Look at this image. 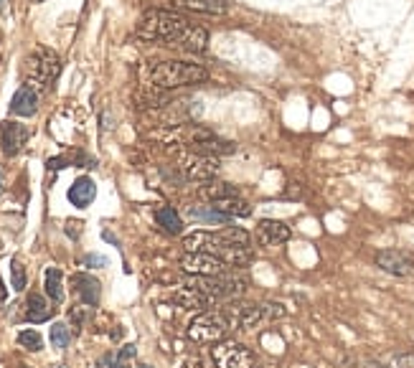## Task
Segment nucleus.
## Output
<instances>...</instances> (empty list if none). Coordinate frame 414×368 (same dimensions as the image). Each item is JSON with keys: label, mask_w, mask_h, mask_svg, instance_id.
Instances as JSON below:
<instances>
[{"label": "nucleus", "mask_w": 414, "mask_h": 368, "mask_svg": "<svg viewBox=\"0 0 414 368\" xmlns=\"http://www.w3.org/2000/svg\"><path fill=\"white\" fill-rule=\"evenodd\" d=\"M137 36L145 41H161V44L178 46L186 51H206L208 33L206 28L196 26L186 15L170 13V11H148L137 23Z\"/></svg>", "instance_id": "1"}, {"label": "nucleus", "mask_w": 414, "mask_h": 368, "mask_svg": "<svg viewBox=\"0 0 414 368\" xmlns=\"http://www.w3.org/2000/svg\"><path fill=\"white\" fill-rule=\"evenodd\" d=\"M249 244H252L249 234L237 227L219 229V231H196L183 239L186 252L211 254V257L224 259V262L232 267L246 265V262L252 259Z\"/></svg>", "instance_id": "2"}, {"label": "nucleus", "mask_w": 414, "mask_h": 368, "mask_svg": "<svg viewBox=\"0 0 414 368\" xmlns=\"http://www.w3.org/2000/svg\"><path fill=\"white\" fill-rule=\"evenodd\" d=\"M148 79L153 87L161 89H175V87L201 84L208 79V71L201 64L191 61H158L148 69Z\"/></svg>", "instance_id": "3"}, {"label": "nucleus", "mask_w": 414, "mask_h": 368, "mask_svg": "<svg viewBox=\"0 0 414 368\" xmlns=\"http://www.w3.org/2000/svg\"><path fill=\"white\" fill-rule=\"evenodd\" d=\"M58 71H61V58L56 51L39 46L33 49L26 56V64H23V77H26V87H31L33 91H49L51 84L56 82Z\"/></svg>", "instance_id": "4"}, {"label": "nucleus", "mask_w": 414, "mask_h": 368, "mask_svg": "<svg viewBox=\"0 0 414 368\" xmlns=\"http://www.w3.org/2000/svg\"><path fill=\"white\" fill-rule=\"evenodd\" d=\"M229 330H232V320H229L227 310H208L191 320L188 338L199 345H216V343L224 341Z\"/></svg>", "instance_id": "5"}, {"label": "nucleus", "mask_w": 414, "mask_h": 368, "mask_svg": "<svg viewBox=\"0 0 414 368\" xmlns=\"http://www.w3.org/2000/svg\"><path fill=\"white\" fill-rule=\"evenodd\" d=\"M211 361L216 368H257L254 353L242 343H216L211 348Z\"/></svg>", "instance_id": "6"}, {"label": "nucleus", "mask_w": 414, "mask_h": 368, "mask_svg": "<svg viewBox=\"0 0 414 368\" xmlns=\"http://www.w3.org/2000/svg\"><path fill=\"white\" fill-rule=\"evenodd\" d=\"M178 168L188 181H203L208 183L219 173V158L203 156V153H183L178 158Z\"/></svg>", "instance_id": "7"}, {"label": "nucleus", "mask_w": 414, "mask_h": 368, "mask_svg": "<svg viewBox=\"0 0 414 368\" xmlns=\"http://www.w3.org/2000/svg\"><path fill=\"white\" fill-rule=\"evenodd\" d=\"M183 272L188 274H196V277H224L232 272V265H227L224 259L211 257V254H199V252H188L181 259Z\"/></svg>", "instance_id": "8"}, {"label": "nucleus", "mask_w": 414, "mask_h": 368, "mask_svg": "<svg viewBox=\"0 0 414 368\" xmlns=\"http://www.w3.org/2000/svg\"><path fill=\"white\" fill-rule=\"evenodd\" d=\"M376 267L394 277H414V259L399 249H384L376 254Z\"/></svg>", "instance_id": "9"}, {"label": "nucleus", "mask_w": 414, "mask_h": 368, "mask_svg": "<svg viewBox=\"0 0 414 368\" xmlns=\"http://www.w3.org/2000/svg\"><path fill=\"white\" fill-rule=\"evenodd\" d=\"M0 142H3V153H6V156H15V153H20V148L28 142V127L20 122L6 120V122L0 125Z\"/></svg>", "instance_id": "10"}, {"label": "nucleus", "mask_w": 414, "mask_h": 368, "mask_svg": "<svg viewBox=\"0 0 414 368\" xmlns=\"http://www.w3.org/2000/svg\"><path fill=\"white\" fill-rule=\"evenodd\" d=\"M257 239L265 246L285 244L290 239V229H287V224H282L277 219H265L257 224Z\"/></svg>", "instance_id": "11"}, {"label": "nucleus", "mask_w": 414, "mask_h": 368, "mask_svg": "<svg viewBox=\"0 0 414 368\" xmlns=\"http://www.w3.org/2000/svg\"><path fill=\"white\" fill-rule=\"evenodd\" d=\"M39 110V91H33L31 87H20L11 99V112L18 117H31Z\"/></svg>", "instance_id": "12"}, {"label": "nucleus", "mask_w": 414, "mask_h": 368, "mask_svg": "<svg viewBox=\"0 0 414 368\" xmlns=\"http://www.w3.org/2000/svg\"><path fill=\"white\" fill-rule=\"evenodd\" d=\"M72 284L84 305L94 307V305L99 303V282L94 277H89L84 272H79V274H72Z\"/></svg>", "instance_id": "13"}, {"label": "nucleus", "mask_w": 414, "mask_h": 368, "mask_svg": "<svg viewBox=\"0 0 414 368\" xmlns=\"http://www.w3.org/2000/svg\"><path fill=\"white\" fill-rule=\"evenodd\" d=\"M94 196H97V186H94V181L87 178V175L77 178V181L72 183V188H69V201H72L77 208H87L92 201H94Z\"/></svg>", "instance_id": "14"}, {"label": "nucleus", "mask_w": 414, "mask_h": 368, "mask_svg": "<svg viewBox=\"0 0 414 368\" xmlns=\"http://www.w3.org/2000/svg\"><path fill=\"white\" fill-rule=\"evenodd\" d=\"M175 8L183 11H194V13L206 15H221L229 8V0H170Z\"/></svg>", "instance_id": "15"}, {"label": "nucleus", "mask_w": 414, "mask_h": 368, "mask_svg": "<svg viewBox=\"0 0 414 368\" xmlns=\"http://www.w3.org/2000/svg\"><path fill=\"white\" fill-rule=\"evenodd\" d=\"M211 206L216 208L219 213H224L229 221L232 219H246L249 213H252V206L246 203L244 198H239V196H229V198H219V201H214Z\"/></svg>", "instance_id": "16"}, {"label": "nucleus", "mask_w": 414, "mask_h": 368, "mask_svg": "<svg viewBox=\"0 0 414 368\" xmlns=\"http://www.w3.org/2000/svg\"><path fill=\"white\" fill-rule=\"evenodd\" d=\"M51 305L46 303L44 295H28L26 300V320L28 323H46L49 317H51Z\"/></svg>", "instance_id": "17"}, {"label": "nucleus", "mask_w": 414, "mask_h": 368, "mask_svg": "<svg viewBox=\"0 0 414 368\" xmlns=\"http://www.w3.org/2000/svg\"><path fill=\"white\" fill-rule=\"evenodd\" d=\"M44 287L46 295L54 300V303H64V272L56 269V267H49L44 274Z\"/></svg>", "instance_id": "18"}, {"label": "nucleus", "mask_w": 414, "mask_h": 368, "mask_svg": "<svg viewBox=\"0 0 414 368\" xmlns=\"http://www.w3.org/2000/svg\"><path fill=\"white\" fill-rule=\"evenodd\" d=\"M156 221L161 224L163 229L168 234H181L183 231V221H181V216L175 213V208L173 206H163V208H158L156 211Z\"/></svg>", "instance_id": "19"}, {"label": "nucleus", "mask_w": 414, "mask_h": 368, "mask_svg": "<svg viewBox=\"0 0 414 368\" xmlns=\"http://www.w3.org/2000/svg\"><path fill=\"white\" fill-rule=\"evenodd\" d=\"M188 216L196 221H203V224H229V219L224 213H219L214 206H188Z\"/></svg>", "instance_id": "20"}, {"label": "nucleus", "mask_w": 414, "mask_h": 368, "mask_svg": "<svg viewBox=\"0 0 414 368\" xmlns=\"http://www.w3.org/2000/svg\"><path fill=\"white\" fill-rule=\"evenodd\" d=\"M201 196L214 203V201H219V198H229V196H239V193H237V188L229 186V183H214V181H208L206 186L201 188Z\"/></svg>", "instance_id": "21"}, {"label": "nucleus", "mask_w": 414, "mask_h": 368, "mask_svg": "<svg viewBox=\"0 0 414 368\" xmlns=\"http://www.w3.org/2000/svg\"><path fill=\"white\" fill-rule=\"evenodd\" d=\"M18 343L26 350H33V353L44 348V338H41L36 330H20V333H18Z\"/></svg>", "instance_id": "22"}, {"label": "nucleus", "mask_w": 414, "mask_h": 368, "mask_svg": "<svg viewBox=\"0 0 414 368\" xmlns=\"http://www.w3.org/2000/svg\"><path fill=\"white\" fill-rule=\"evenodd\" d=\"M51 345L54 348H66L69 345V341H72V333H69V328H66L64 323H54L51 328Z\"/></svg>", "instance_id": "23"}, {"label": "nucleus", "mask_w": 414, "mask_h": 368, "mask_svg": "<svg viewBox=\"0 0 414 368\" xmlns=\"http://www.w3.org/2000/svg\"><path fill=\"white\" fill-rule=\"evenodd\" d=\"M11 279H13V290L15 292L26 290V267L20 265L18 259L11 262Z\"/></svg>", "instance_id": "24"}, {"label": "nucleus", "mask_w": 414, "mask_h": 368, "mask_svg": "<svg viewBox=\"0 0 414 368\" xmlns=\"http://www.w3.org/2000/svg\"><path fill=\"white\" fill-rule=\"evenodd\" d=\"M183 368H211V363L201 353H196V355H188L186 361H183Z\"/></svg>", "instance_id": "25"}, {"label": "nucleus", "mask_w": 414, "mask_h": 368, "mask_svg": "<svg viewBox=\"0 0 414 368\" xmlns=\"http://www.w3.org/2000/svg\"><path fill=\"white\" fill-rule=\"evenodd\" d=\"M84 265H99V267H104V265H107V259L97 257V254H89V257L84 259Z\"/></svg>", "instance_id": "26"}, {"label": "nucleus", "mask_w": 414, "mask_h": 368, "mask_svg": "<svg viewBox=\"0 0 414 368\" xmlns=\"http://www.w3.org/2000/svg\"><path fill=\"white\" fill-rule=\"evenodd\" d=\"M6 298H8V292H6V287H3V279H0V307H3V303H6Z\"/></svg>", "instance_id": "27"}, {"label": "nucleus", "mask_w": 414, "mask_h": 368, "mask_svg": "<svg viewBox=\"0 0 414 368\" xmlns=\"http://www.w3.org/2000/svg\"><path fill=\"white\" fill-rule=\"evenodd\" d=\"M0 193H3V175H0Z\"/></svg>", "instance_id": "28"}, {"label": "nucleus", "mask_w": 414, "mask_h": 368, "mask_svg": "<svg viewBox=\"0 0 414 368\" xmlns=\"http://www.w3.org/2000/svg\"><path fill=\"white\" fill-rule=\"evenodd\" d=\"M3 3H6V0H0V8H3Z\"/></svg>", "instance_id": "29"}, {"label": "nucleus", "mask_w": 414, "mask_h": 368, "mask_svg": "<svg viewBox=\"0 0 414 368\" xmlns=\"http://www.w3.org/2000/svg\"><path fill=\"white\" fill-rule=\"evenodd\" d=\"M33 3H44V0H33Z\"/></svg>", "instance_id": "30"}, {"label": "nucleus", "mask_w": 414, "mask_h": 368, "mask_svg": "<svg viewBox=\"0 0 414 368\" xmlns=\"http://www.w3.org/2000/svg\"><path fill=\"white\" fill-rule=\"evenodd\" d=\"M137 368H150V366H137Z\"/></svg>", "instance_id": "31"}, {"label": "nucleus", "mask_w": 414, "mask_h": 368, "mask_svg": "<svg viewBox=\"0 0 414 368\" xmlns=\"http://www.w3.org/2000/svg\"><path fill=\"white\" fill-rule=\"evenodd\" d=\"M56 368H64V366H56Z\"/></svg>", "instance_id": "32"}]
</instances>
